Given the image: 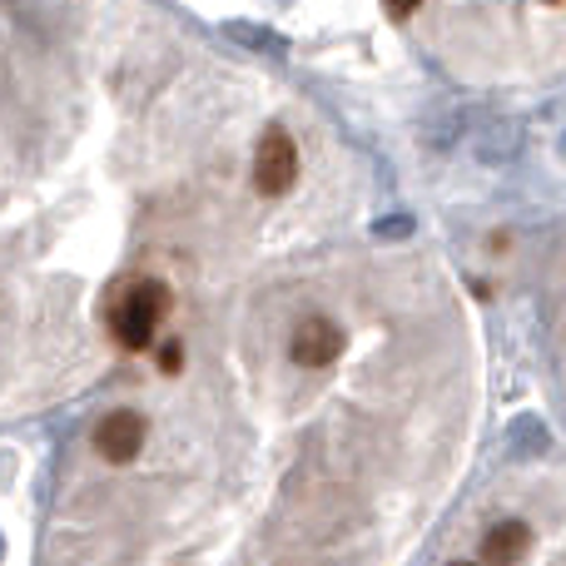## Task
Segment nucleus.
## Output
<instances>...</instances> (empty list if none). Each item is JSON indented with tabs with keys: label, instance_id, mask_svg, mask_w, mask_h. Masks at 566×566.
Segmentation results:
<instances>
[{
	"label": "nucleus",
	"instance_id": "nucleus-5",
	"mask_svg": "<svg viewBox=\"0 0 566 566\" xmlns=\"http://www.w3.org/2000/svg\"><path fill=\"white\" fill-rule=\"evenodd\" d=\"M527 547H532V532L522 527V522H502V527L488 532L482 557H488V566H517L522 557H527Z\"/></svg>",
	"mask_w": 566,
	"mask_h": 566
},
{
	"label": "nucleus",
	"instance_id": "nucleus-4",
	"mask_svg": "<svg viewBox=\"0 0 566 566\" xmlns=\"http://www.w3.org/2000/svg\"><path fill=\"white\" fill-rule=\"evenodd\" d=\"M343 343L348 338H343L338 323L313 313V318H303L298 328H293V363H298V368H328L343 353Z\"/></svg>",
	"mask_w": 566,
	"mask_h": 566
},
{
	"label": "nucleus",
	"instance_id": "nucleus-8",
	"mask_svg": "<svg viewBox=\"0 0 566 566\" xmlns=\"http://www.w3.org/2000/svg\"><path fill=\"white\" fill-rule=\"evenodd\" d=\"M458 566H468V562H458Z\"/></svg>",
	"mask_w": 566,
	"mask_h": 566
},
{
	"label": "nucleus",
	"instance_id": "nucleus-2",
	"mask_svg": "<svg viewBox=\"0 0 566 566\" xmlns=\"http://www.w3.org/2000/svg\"><path fill=\"white\" fill-rule=\"evenodd\" d=\"M293 179H298V145L289 139V129H269L254 155V189L259 195H289Z\"/></svg>",
	"mask_w": 566,
	"mask_h": 566
},
{
	"label": "nucleus",
	"instance_id": "nucleus-1",
	"mask_svg": "<svg viewBox=\"0 0 566 566\" xmlns=\"http://www.w3.org/2000/svg\"><path fill=\"white\" fill-rule=\"evenodd\" d=\"M165 313H169V289L165 283L159 279H135L115 298V308H109V328H115L119 348H129V353L155 348V333H159V323H165Z\"/></svg>",
	"mask_w": 566,
	"mask_h": 566
},
{
	"label": "nucleus",
	"instance_id": "nucleus-6",
	"mask_svg": "<svg viewBox=\"0 0 566 566\" xmlns=\"http://www.w3.org/2000/svg\"><path fill=\"white\" fill-rule=\"evenodd\" d=\"M179 363H185V348H179V343H165V348H159V368L179 373Z\"/></svg>",
	"mask_w": 566,
	"mask_h": 566
},
{
	"label": "nucleus",
	"instance_id": "nucleus-3",
	"mask_svg": "<svg viewBox=\"0 0 566 566\" xmlns=\"http://www.w3.org/2000/svg\"><path fill=\"white\" fill-rule=\"evenodd\" d=\"M145 438H149V422L139 418L135 408H119V412H109V418L95 422V452L105 462H115V468L135 462L139 448H145Z\"/></svg>",
	"mask_w": 566,
	"mask_h": 566
},
{
	"label": "nucleus",
	"instance_id": "nucleus-7",
	"mask_svg": "<svg viewBox=\"0 0 566 566\" xmlns=\"http://www.w3.org/2000/svg\"><path fill=\"white\" fill-rule=\"evenodd\" d=\"M382 6H388V10H392V15H398V20H408V15H412V10H418V6H422V0H382Z\"/></svg>",
	"mask_w": 566,
	"mask_h": 566
}]
</instances>
